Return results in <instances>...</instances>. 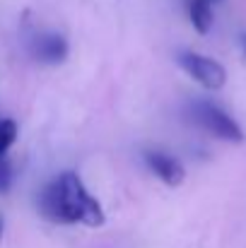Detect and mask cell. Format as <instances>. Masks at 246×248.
Segmentation results:
<instances>
[{
  "label": "cell",
  "instance_id": "cell-1",
  "mask_svg": "<svg viewBox=\"0 0 246 248\" xmlns=\"http://www.w3.org/2000/svg\"><path fill=\"white\" fill-rule=\"evenodd\" d=\"M41 212L46 219L58 224H87L101 227L104 212L97 198H92L82 183V178L73 171L61 173L51 181L41 193Z\"/></svg>",
  "mask_w": 246,
  "mask_h": 248
},
{
  "label": "cell",
  "instance_id": "cell-2",
  "mask_svg": "<svg viewBox=\"0 0 246 248\" xmlns=\"http://www.w3.org/2000/svg\"><path fill=\"white\" fill-rule=\"evenodd\" d=\"M191 113H193V121L200 128H205L208 133H213L215 138L227 140V142H242L244 140L239 123L230 113H225L220 106H215L210 101H198V104H193Z\"/></svg>",
  "mask_w": 246,
  "mask_h": 248
},
{
  "label": "cell",
  "instance_id": "cell-3",
  "mask_svg": "<svg viewBox=\"0 0 246 248\" xmlns=\"http://www.w3.org/2000/svg\"><path fill=\"white\" fill-rule=\"evenodd\" d=\"M179 63L205 89H222L227 82V70L213 58H205V56H198V53H181Z\"/></svg>",
  "mask_w": 246,
  "mask_h": 248
},
{
  "label": "cell",
  "instance_id": "cell-4",
  "mask_svg": "<svg viewBox=\"0 0 246 248\" xmlns=\"http://www.w3.org/2000/svg\"><path fill=\"white\" fill-rule=\"evenodd\" d=\"M145 162L152 169V173H155L160 181H164L166 186H171V188L181 186L183 178H186L183 166L179 164L174 157L164 155V152H145Z\"/></svg>",
  "mask_w": 246,
  "mask_h": 248
},
{
  "label": "cell",
  "instance_id": "cell-5",
  "mask_svg": "<svg viewBox=\"0 0 246 248\" xmlns=\"http://www.w3.org/2000/svg\"><path fill=\"white\" fill-rule=\"evenodd\" d=\"M36 58L44 63H61L68 56V44L61 34H39L34 41Z\"/></svg>",
  "mask_w": 246,
  "mask_h": 248
},
{
  "label": "cell",
  "instance_id": "cell-6",
  "mask_svg": "<svg viewBox=\"0 0 246 248\" xmlns=\"http://www.w3.org/2000/svg\"><path fill=\"white\" fill-rule=\"evenodd\" d=\"M188 19L200 34H208L213 27V0H188Z\"/></svg>",
  "mask_w": 246,
  "mask_h": 248
},
{
  "label": "cell",
  "instance_id": "cell-7",
  "mask_svg": "<svg viewBox=\"0 0 246 248\" xmlns=\"http://www.w3.org/2000/svg\"><path fill=\"white\" fill-rule=\"evenodd\" d=\"M15 140H17V123L10 118H2L0 121V155H5Z\"/></svg>",
  "mask_w": 246,
  "mask_h": 248
},
{
  "label": "cell",
  "instance_id": "cell-8",
  "mask_svg": "<svg viewBox=\"0 0 246 248\" xmlns=\"http://www.w3.org/2000/svg\"><path fill=\"white\" fill-rule=\"evenodd\" d=\"M10 183H12V169H10V162L5 159V155H0V193H7Z\"/></svg>",
  "mask_w": 246,
  "mask_h": 248
},
{
  "label": "cell",
  "instance_id": "cell-9",
  "mask_svg": "<svg viewBox=\"0 0 246 248\" xmlns=\"http://www.w3.org/2000/svg\"><path fill=\"white\" fill-rule=\"evenodd\" d=\"M242 44H244V51H246V34L242 36Z\"/></svg>",
  "mask_w": 246,
  "mask_h": 248
},
{
  "label": "cell",
  "instance_id": "cell-10",
  "mask_svg": "<svg viewBox=\"0 0 246 248\" xmlns=\"http://www.w3.org/2000/svg\"><path fill=\"white\" fill-rule=\"evenodd\" d=\"M0 239H2V219H0Z\"/></svg>",
  "mask_w": 246,
  "mask_h": 248
},
{
  "label": "cell",
  "instance_id": "cell-11",
  "mask_svg": "<svg viewBox=\"0 0 246 248\" xmlns=\"http://www.w3.org/2000/svg\"><path fill=\"white\" fill-rule=\"evenodd\" d=\"M213 2H215V0H213Z\"/></svg>",
  "mask_w": 246,
  "mask_h": 248
}]
</instances>
